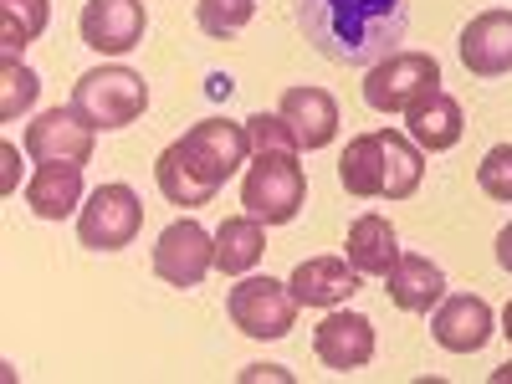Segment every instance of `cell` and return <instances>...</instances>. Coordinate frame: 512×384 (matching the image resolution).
Segmentation results:
<instances>
[{
    "label": "cell",
    "mask_w": 512,
    "mask_h": 384,
    "mask_svg": "<svg viewBox=\"0 0 512 384\" xmlns=\"http://www.w3.org/2000/svg\"><path fill=\"white\" fill-rule=\"evenodd\" d=\"M297 26L313 52L338 67H374L400 52L410 26V0H292Z\"/></svg>",
    "instance_id": "cell-1"
},
{
    "label": "cell",
    "mask_w": 512,
    "mask_h": 384,
    "mask_svg": "<svg viewBox=\"0 0 512 384\" xmlns=\"http://www.w3.org/2000/svg\"><path fill=\"white\" fill-rule=\"evenodd\" d=\"M251 154V139H246V123H231V118H200L185 139H175L159 164H154V180L164 190L169 205H185V210H200L216 200V190L236 175Z\"/></svg>",
    "instance_id": "cell-2"
},
{
    "label": "cell",
    "mask_w": 512,
    "mask_h": 384,
    "mask_svg": "<svg viewBox=\"0 0 512 384\" xmlns=\"http://www.w3.org/2000/svg\"><path fill=\"white\" fill-rule=\"evenodd\" d=\"M72 108L82 123H93L98 134H118L134 118H144L149 108V82L134 67H93L77 77L72 88Z\"/></svg>",
    "instance_id": "cell-3"
},
{
    "label": "cell",
    "mask_w": 512,
    "mask_h": 384,
    "mask_svg": "<svg viewBox=\"0 0 512 384\" xmlns=\"http://www.w3.org/2000/svg\"><path fill=\"white\" fill-rule=\"evenodd\" d=\"M241 205L262 226L297 221V210L308 205V175L297 154H251V169L241 180Z\"/></svg>",
    "instance_id": "cell-4"
},
{
    "label": "cell",
    "mask_w": 512,
    "mask_h": 384,
    "mask_svg": "<svg viewBox=\"0 0 512 384\" xmlns=\"http://www.w3.org/2000/svg\"><path fill=\"white\" fill-rule=\"evenodd\" d=\"M441 88V62L431 52H390L364 77V103L374 113H410L425 93Z\"/></svg>",
    "instance_id": "cell-5"
},
{
    "label": "cell",
    "mask_w": 512,
    "mask_h": 384,
    "mask_svg": "<svg viewBox=\"0 0 512 384\" xmlns=\"http://www.w3.org/2000/svg\"><path fill=\"white\" fill-rule=\"evenodd\" d=\"M297 308L303 303H297L292 287L277 282V277H241L226 292V313L246 338H287L292 323H297Z\"/></svg>",
    "instance_id": "cell-6"
},
{
    "label": "cell",
    "mask_w": 512,
    "mask_h": 384,
    "mask_svg": "<svg viewBox=\"0 0 512 384\" xmlns=\"http://www.w3.org/2000/svg\"><path fill=\"white\" fill-rule=\"evenodd\" d=\"M144 226V200L128 185H98L77 210V241L88 251H123Z\"/></svg>",
    "instance_id": "cell-7"
},
{
    "label": "cell",
    "mask_w": 512,
    "mask_h": 384,
    "mask_svg": "<svg viewBox=\"0 0 512 384\" xmlns=\"http://www.w3.org/2000/svg\"><path fill=\"white\" fill-rule=\"evenodd\" d=\"M210 267H216V236H210L200 221L180 216L175 226L159 231V241H154V272L169 287H200Z\"/></svg>",
    "instance_id": "cell-8"
},
{
    "label": "cell",
    "mask_w": 512,
    "mask_h": 384,
    "mask_svg": "<svg viewBox=\"0 0 512 384\" xmlns=\"http://www.w3.org/2000/svg\"><path fill=\"white\" fill-rule=\"evenodd\" d=\"M144 26H149V11L144 0H88L77 16V31H82V47H93L98 57H123L144 41Z\"/></svg>",
    "instance_id": "cell-9"
},
{
    "label": "cell",
    "mask_w": 512,
    "mask_h": 384,
    "mask_svg": "<svg viewBox=\"0 0 512 384\" xmlns=\"http://www.w3.org/2000/svg\"><path fill=\"white\" fill-rule=\"evenodd\" d=\"M93 144H98V128L82 123L77 108H47L31 128H26V154L36 164H88L93 159Z\"/></svg>",
    "instance_id": "cell-10"
},
{
    "label": "cell",
    "mask_w": 512,
    "mask_h": 384,
    "mask_svg": "<svg viewBox=\"0 0 512 384\" xmlns=\"http://www.w3.org/2000/svg\"><path fill=\"white\" fill-rule=\"evenodd\" d=\"M492 308L487 297L477 292H456V297H441L436 313H431V333L446 354H482L487 338H492Z\"/></svg>",
    "instance_id": "cell-11"
},
{
    "label": "cell",
    "mask_w": 512,
    "mask_h": 384,
    "mask_svg": "<svg viewBox=\"0 0 512 384\" xmlns=\"http://www.w3.org/2000/svg\"><path fill=\"white\" fill-rule=\"evenodd\" d=\"M456 52L472 77H507L512 72V11H482L461 26Z\"/></svg>",
    "instance_id": "cell-12"
},
{
    "label": "cell",
    "mask_w": 512,
    "mask_h": 384,
    "mask_svg": "<svg viewBox=\"0 0 512 384\" xmlns=\"http://www.w3.org/2000/svg\"><path fill=\"white\" fill-rule=\"evenodd\" d=\"M313 354L333 374H354L374 359V323L364 313H328L313 328Z\"/></svg>",
    "instance_id": "cell-13"
},
{
    "label": "cell",
    "mask_w": 512,
    "mask_h": 384,
    "mask_svg": "<svg viewBox=\"0 0 512 384\" xmlns=\"http://www.w3.org/2000/svg\"><path fill=\"white\" fill-rule=\"evenodd\" d=\"M287 287L303 308H338L359 292V272L349 256H308V262H297Z\"/></svg>",
    "instance_id": "cell-14"
},
{
    "label": "cell",
    "mask_w": 512,
    "mask_h": 384,
    "mask_svg": "<svg viewBox=\"0 0 512 384\" xmlns=\"http://www.w3.org/2000/svg\"><path fill=\"white\" fill-rule=\"evenodd\" d=\"M384 292L400 313H436V303L446 297V272L420 251H400V262L384 277Z\"/></svg>",
    "instance_id": "cell-15"
},
{
    "label": "cell",
    "mask_w": 512,
    "mask_h": 384,
    "mask_svg": "<svg viewBox=\"0 0 512 384\" xmlns=\"http://www.w3.org/2000/svg\"><path fill=\"white\" fill-rule=\"evenodd\" d=\"M282 123L292 128L297 149H328L338 134V103L323 88H287L282 93Z\"/></svg>",
    "instance_id": "cell-16"
},
{
    "label": "cell",
    "mask_w": 512,
    "mask_h": 384,
    "mask_svg": "<svg viewBox=\"0 0 512 384\" xmlns=\"http://www.w3.org/2000/svg\"><path fill=\"white\" fill-rule=\"evenodd\" d=\"M405 128H410V139H415L425 154H446V149H456L461 134H466V113H461V103H456L446 88H436V93H425V98L405 113Z\"/></svg>",
    "instance_id": "cell-17"
},
{
    "label": "cell",
    "mask_w": 512,
    "mask_h": 384,
    "mask_svg": "<svg viewBox=\"0 0 512 384\" xmlns=\"http://www.w3.org/2000/svg\"><path fill=\"white\" fill-rule=\"evenodd\" d=\"M82 164H36V175L26 180V205L41 221H67L72 210H82Z\"/></svg>",
    "instance_id": "cell-18"
},
{
    "label": "cell",
    "mask_w": 512,
    "mask_h": 384,
    "mask_svg": "<svg viewBox=\"0 0 512 384\" xmlns=\"http://www.w3.org/2000/svg\"><path fill=\"white\" fill-rule=\"evenodd\" d=\"M344 256L354 262V272L359 277H390V267L400 262V236H395V226L384 221V216H359L354 226H349V241H344Z\"/></svg>",
    "instance_id": "cell-19"
},
{
    "label": "cell",
    "mask_w": 512,
    "mask_h": 384,
    "mask_svg": "<svg viewBox=\"0 0 512 384\" xmlns=\"http://www.w3.org/2000/svg\"><path fill=\"white\" fill-rule=\"evenodd\" d=\"M267 251V226L256 216H226L216 231V272L226 277H246Z\"/></svg>",
    "instance_id": "cell-20"
},
{
    "label": "cell",
    "mask_w": 512,
    "mask_h": 384,
    "mask_svg": "<svg viewBox=\"0 0 512 384\" xmlns=\"http://www.w3.org/2000/svg\"><path fill=\"white\" fill-rule=\"evenodd\" d=\"M338 180L359 200H384V134H359L349 139L344 159H338Z\"/></svg>",
    "instance_id": "cell-21"
},
{
    "label": "cell",
    "mask_w": 512,
    "mask_h": 384,
    "mask_svg": "<svg viewBox=\"0 0 512 384\" xmlns=\"http://www.w3.org/2000/svg\"><path fill=\"white\" fill-rule=\"evenodd\" d=\"M384 134V200H410L425 180V149L395 128H379Z\"/></svg>",
    "instance_id": "cell-22"
},
{
    "label": "cell",
    "mask_w": 512,
    "mask_h": 384,
    "mask_svg": "<svg viewBox=\"0 0 512 384\" xmlns=\"http://www.w3.org/2000/svg\"><path fill=\"white\" fill-rule=\"evenodd\" d=\"M47 21H52V0H0V52L21 57L47 31Z\"/></svg>",
    "instance_id": "cell-23"
},
{
    "label": "cell",
    "mask_w": 512,
    "mask_h": 384,
    "mask_svg": "<svg viewBox=\"0 0 512 384\" xmlns=\"http://www.w3.org/2000/svg\"><path fill=\"white\" fill-rule=\"evenodd\" d=\"M36 93H41V77L31 67H21V57L0 62V118H6V123L21 118L36 103Z\"/></svg>",
    "instance_id": "cell-24"
},
{
    "label": "cell",
    "mask_w": 512,
    "mask_h": 384,
    "mask_svg": "<svg viewBox=\"0 0 512 384\" xmlns=\"http://www.w3.org/2000/svg\"><path fill=\"white\" fill-rule=\"evenodd\" d=\"M251 16H256V0H195V21H200V31H205V36H216V41L246 31Z\"/></svg>",
    "instance_id": "cell-25"
},
{
    "label": "cell",
    "mask_w": 512,
    "mask_h": 384,
    "mask_svg": "<svg viewBox=\"0 0 512 384\" xmlns=\"http://www.w3.org/2000/svg\"><path fill=\"white\" fill-rule=\"evenodd\" d=\"M246 139H251V154H303L292 139V128L282 123V113H251Z\"/></svg>",
    "instance_id": "cell-26"
},
{
    "label": "cell",
    "mask_w": 512,
    "mask_h": 384,
    "mask_svg": "<svg viewBox=\"0 0 512 384\" xmlns=\"http://www.w3.org/2000/svg\"><path fill=\"white\" fill-rule=\"evenodd\" d=\"M477 185H482V195L512 205V144L487 149V159L477 164Z\"/></svg>",
    "instance_id": "cell-27"
},
{
    "label": "cell",
    "mask_w": 512,
    "mask_h": 384,
    "mask_svg": "<svg viewBox=\"0 0 512 384\" xmlns=\"http://www.w3.org/2000/svg\"><path fill=\"white\" fill-rule=\"evenodd\" d=\"M0 159H6V195L16 190V164H21V149L16 144H0Z\"/></svg>",
    "instance_id": "cell-28"
},
{
    "label": "cell",
    "mask_w": 512,
    "mask_h": 384,
    "mask_svg": "<svg viewBox=\"0 0 512 384\" xmlns=\"http://www.w3.org/2000/svg\"><path fill=\"white\" fill-rule=\"evenodd\" d=\"M497 267H502V272H512V226H502V231H497Z\"/></svg>",
    "instance_id": "cell-29"
},
{
    "label": "cell",
    "mask_w": 512,
    "mask_h": 384,
    "mask_svg": "<svg viewBox=\"0 0 512 384\" xmlns=\"http://www.w3.org/2000/svg\"><path fill=\"white\" fill-rule=\"evenodd\" d=\"M210 93L226 98V93H231V77H226V72H216V77H210Z\"/></svg>",
    "instance_id": "cell-30"
},
{
    "label": "cell",
    "mask_w": 512,
    "mask_h": 384,
    "mask_svg": "<svg viewBox=\"0 0 512 384\" xmlns=\"http://www.w3.org/2000/svg\"><path fill=\"white\" fill-rule=\"evenodd\" d=\"M492 379H497V384H512V359H507L502 369H492Z\"/></svg>",
    "instance_id": "cell-31"
},
{
    "label": "cell",
    "mask_w": 512,
    "mask_h": 384,
    "mask_svg": "<svg viewBox=\"0 0 512 384\" xmlns=\"http://www.w3.org/2000/svg\"><path fill=\"white\" fill-rule=\"evenodd\" d=\"M502 333H507V338H512V303H507V308H502Z\"/></svg>",
    "instance_id": "cell-32"
}]
</instances>
